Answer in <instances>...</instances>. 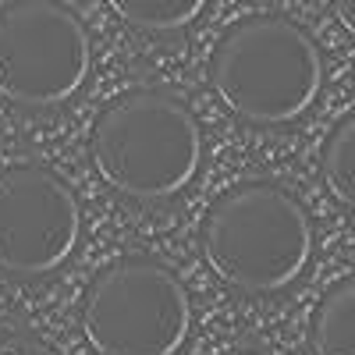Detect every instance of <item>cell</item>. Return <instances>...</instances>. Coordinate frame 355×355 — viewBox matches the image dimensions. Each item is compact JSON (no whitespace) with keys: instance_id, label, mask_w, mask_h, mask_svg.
I'll use <instances>...</instances> for the list:
<instances>
[{"instance_id":"cell-1","label":"cell","mask_w":355,"mask_h":355,"mask_svg":"<svg viewBox=\"0 0 355 355\" xmlns=\"http://www.w3.org/2000/svg\"><path fill=\"white\" fill-rule=\"evenodd\" d=\"M202 256L234 291L277 295L295 284L313 259V220L306 206L274 182H245L206 210Z\"/></svg>"},{"instance_id":"cell-2","label":"cell","mask_w":355,"mask_h":355,"mask_svg":"<svg viewBox=\"0 0 355 355\" xmlns=\"http://www.w3.org/2000/svg\"><path fill=\"white\" fill-rule=\"evenodd\" d=\"M210 85L234 117L256 128H281L316 103L323 57L291 18L252 15L231 25L214 46Z\"/></svg>"},{"instance_id":"cell-3","label":"cell","mask_w":355,"mask_h":355,"mask_svg":"<svg viewBox=\"0 0 355 355\" xmlns=\"http://www.w3.org/2000/svg\"><path fill=\"white\" fill-rule=\"evenodd\" d=\"M93 164L114 192L160 202L185 192L199 174L202 128L182 96L167 89H132L96 117Z\"/></svg>"},{"instance_id":"cell-4","label":"cell","mask_w":355,"mask_h":355,"mask_svg":"<svg viewBox=\"0 0 355 355\" xmlns=\"http://www.w3.org/2000/svg\"><path fill=\"white\" fill-rule=\"evenodd\" d=\"M192 327L189 295L164 263H107L82 299V334L100 355H174Z\"/></svg>"},{"instance_id":"cell-5","label":"cell","mask_w":355,"mask_h":355,"mask_svg":"<svg viewBox=\"0 0 355 355\" xmlns=\"http://www.w3.org/2000/svg\"><path fill=\"white\" fill-rule=\"evenodd\" d=\"M89 64V33L68 4L11 0L0 8V96L8 103H68L85 85Z\"/></svg>"},{"instance_id":"cell-6","label":"cell","mask_w":355,"mask_h":355,"mask_svg":"<svg viewBox=\"0 0 355 355\" xmlns=\"http://www.w3.org/2000/svg\"><path fill=\"white\" fill-rule=\"evenodd\" d=\"M82 239L75 192L40 164L0 167V270L40 277L57 270Z\"/></svg>"},{"instance_id":"cell-7","label":"cell","mask_w":355,"mask_h":355,"mask_svg":"<svg viewBox=\"0 0 355 355\" xmlns=\"http://www.w3.org/2000/svg\"><path fill=\"white\" fill-rule=\"evenodd\" d=\"M316 355H355V281H338L316 309L313 320Z\"/></svg>"},{"instance_id":"cell-8","label":"cell","mask_w":355,"mask_h":355,"mask_svg":"<svg viewBox=\"0 0 355 355\" xmlns=\"http://www.w3.org/2000/svg\"><path fill=\"white\" fill-rule=\"evenodd\" d=\"M107 4L142 33H178L199 18L206 0H107Z\"/></svg>"},{"instance_id":"cell-9","label":"cell","mask_w":355,"mask_h":355,"mask_svg":"<svg viewBox=\"0 0 355 355\" xmlns=\"http://www.w3.org/2000/svg\"><path fill=\"white\" fill-rule=\"evenodd\" d=\"M323 174L331 192L352 206L355 202V117L352 110L334 125V132L323 142Z\"/></svg>"},{"instance_id":"cell-10","label":"cell","mask_w":355,"mask_h":355,"mask_svg":"<svg viewBox=\"0 0 355 355\" xmlns=\"http://www.w3.org/2000/svg\"><path fill=\"white\" fill-rule=\"evenodd\" d=\"M334 11H338V18H341V25L348 28V33H352V28H355V8H352V0H334Z\"/></svg>"}]
</instances>
